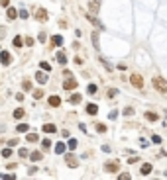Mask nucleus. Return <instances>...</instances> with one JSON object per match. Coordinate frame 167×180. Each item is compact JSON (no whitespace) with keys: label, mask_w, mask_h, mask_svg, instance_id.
I'll use <instances>...</instances> for the list:
<instances>
[{"label":"nucleus","mask_w":167,"mask_h":180,"mask_svg":"<svg viewBox=\"0 0 167 180\" xmlns=\"http://www.w3.org/2000/svg\"><path fill=\"white\" fill-rule=\"evenodd\" d=\"M153 88H155V90H159L161 94L167 90V84H165V80H163L161 76H155V78H153Z\"/></svg>","instance_id":"obj_1"},{"label":"nucleus","mask_w":167,"mask_h":180,"mask_svg":"<svg viewBox=\"0 0 167 180\" xmlns=\"http://www.w3.org/2000/svg\"><path fill=\"white\" fill-rule=\"evenodd\" d=\"M77 86H79V80L73 78V76H69V78L63 82V90H73V88H77Z\"/></svg>","instance_id":"obj_2"},{"label":"nucleus","mask_w":167,"mask_h":180,"mask_svg":"<svg viewBox=\"0 0 167 180\" xmlns=\"http://www.w3.org/2000/svg\"><path fill=\"white\" fill-rule=\"evenodd\" d=\"M65 162H67V166H71V168H77V166H79V159H77L75 155H71V153L65 157Z\"/></svg>","instance_id":"obj_3"},{"label":"nucleus","mask_w":167,"mask_h":180,"mask_svg":"<svg viewBox=\"0 0 167 180\" xmlns=\"http://www.w3.org/2000/svg\"><path fill=\"white\" fill-rule=\"evenodd\" d=\"M130 82H132L136 88H143V78L140 75H132V76H130Z\"/></svg>","instance_id":"obj_4"},{"label":"nucleus","mask_w":167,"mask_h":180,"mask_svg":"<svg viewBox=\"0 0 167 180\" xmlns=\"http://www.w3.org/2000/svg\"><path fill=\"white\" fill-rule=\"evenodd\" d=\"M118 168H120L118 162H106V165H104V170L106 172H118Z\"/></svg>","instance_id":"obj_5"},{"label":"nucleus","mask_w":167,"mask_h":180,"mask_svg":"<svg viewBox=\"0 0 167 180\" xmlns=\"http://www.w3.org/2000/svg\"><path fill=\"white\" fill-rule=\"evenodd\" d=\"M98 8H100V0H91V2H89V10H91L92 14H96Z\"/></svg>","instance_id":"obj_6"},{"label":"nucleus","mask_w":167,"mask_h":180,"mask_svg":"<svg viewBox=\"0 0 167 180\" xmlns=\"http://www.w3.org/2000/svg\"><path fill=\"white\" fill-rule=\"evenodd\" d=\"M35 20H38V22H45V20H47V12H45L43 8H39L38 14H35Z\"/></svg>","instance_id":"obj_7"},{"label":"nucleus","mask_w":167,"mask_h":180,"mask_svg":"<svg viewBox=\"0 0 167 180\" xmlns=\"http://www.w3.org/2000/svg\"><path fill=\"white\" fill-rule=\"evenodd\" d=\"M35 80L39 82V84H45V82H47V75H45V72H35Z\"/></svg>","instance_id":"obj_8"},{"label":"nucleus","mask_w":167,"mask_h":180,"mask_svg":"<svg viewBox=\"0 0 167 180\" xmlns=\"http://www.w3.org/2000/svg\"><path fill=\"white\" fill-rule=\"evenodd\" d=\"M0 59H2V65H4V67L10 65V53L8 51H2V53H0Z\"/></svg>","instance_id":"obj_9"},{"label":"nucleus","mask_w":167,"mask_h":180,"mask_svg":"<svg viewBox=\"0 0 167 180\" xmlns=\"http://www.w3.org/2000/svg\"><path fill=\"white\" fill-rule=\"evenodd\" d=\"M67 147H69V145H65V143H63V141H59L57 145H55V153H57V155H63Z\"/></svg>","instance_id":"obj_10"},{"label":"nucleus","mask_w":167,"mask_h":180,"mask_svg":"<svg viewBox=\"0 0 167 180\" xmlns=\"http://www.w3.org/2000/svg\"><path fill=\"white\" fill-rule=\"evenodd\" d=\"M49 106H53V108L61 106V98H59V96H51V98H49Z\"/></svg>","instance_id":"obj_11"},{"label":"nucleus","mask_w":167,"mask_h":180,"mask_svg":"<svg viewBox=\"0 0 167 180\" xmlns=\"http://www.w3.org/2000/svg\"><path fill=\"white\" fill-rule=\"evenodd\" d=\"M41 129H43L45 133H55V131H57V127H55L53 123H45V125H43Z\"/></svg>","instance_id":"obj_12"},{"label":"nucleus","mask_w":167,"mask_h":180,"mask_svg":"<svg viewBox=\"0 0 167 180\" xmlns=\"http://www.w3.org/2000/svg\"><path fill=\"white\" fill-rule=\"evenodd\" d=\"M140 172H142L143 176H148L149 172H151V165H149V162H143V165H142V170H140Z\"/></svg>","instance_id":"obj_13"},{"label":"nucleus","mask_w":167,"mask_h":180,"mask_svg":"<svg viewBox=\"0 0 167 180\" xmlns=\"http://www.w3.org/2000/svg\"><path fill=\"white\" fill-rule=\"evenodd\" d=\"M51 43L55 45V47H61V45H63V37H61V35H53V37H51Z\"/></svg>","instance_id":"obj_14"},{"label":"nucleus","mask_w":167,"mask_h":180,"mask_svg":"<svg viewBox=\"0 0 167 180\" xmlns=\"http://www.w3.org/2000/svg\"><path fill=\"white\" fill-rule=\"evenodd\" d=\"M86 114H91V116H96V114H98V108H96V104H89V106H86Z\"/></svg>","instance_id":"obj_15"},{"label":"nucleus","mask_w":167,"mask_h":180,"mask_svg":"<svg viewBox=\"0 0 167 180\" xmlns=\"http://www.w3.org/2000/svg\"><path fill=\"white\" fill-rule=\"evenodd\" d=\"M6 16H8V20H16V16H20V12H16V8H8Z\"/></svg>","instance_id":"obj_16"},{"label":"nucleus","mask_w":167,"mask_h":180,"mask_svg":"<svg viewBox=\"0 0 167 180\" xmlns=\"http://www.w3.org/2000/svg\"><path fill=\"white\" fill-rule=\"evenodd\" d=\"M16 131H20V133H28V131H30V125H28V123H20L18 127H16Z\"/></svg>","instance_id":"obj_17"},{"label":"nucleus","mask_w":167,"mask_h":180,"mask_svg":"<svg viewBox=\"0 0 167 180\" xmlns=\"http://www.w3.org/2000/svg\"><path fill=\"white\" fill-rule=\"evenodd\" d=\"M57 61L61 63V65H67V55H65L63 51H59V53H57Z\"/></svg>","instance_id":"obj_18"},{"label":"nucleus","mask_w":167,"mask_h":180,"mask_svg":"<svg viewBox=\"0 0 167 180\" xmlns=\"http://www.w3.org/2000/svg\"><path fill=\"white\" fill-rule=\"evenodd\" d=\"M41 147H43V151H49V149H51V139H43Z\"/></svg>","instance_id":"obj_19"},{"label":"nucleus","mask_w":167,"mask_h":180,"mask_svg":"<svg viewBox=\"0 0 167 180\" xmlns=\"http://www.w3.org/2000/svg\"><path fill=\"white\" fill-rule=\"evenodd\" d=\"M22 118H24V110H22V108L14 110V119H22Z\"/></svg>","instance_id":"obj_20"},{"label":"nucleus","mask_w":167,"mask_h":180,"mask_svg":"<svg viewBox=\"0 0 167 180\" xmlns=\"http://www.w3.org/2000/svg\"><path fill=\"white\" fill-rule=\"evenodd\" d=\"M146 119H148V121H157V114H153V112H148V114H146Z\"/></svg>","instance_id":"obj_21"},{"label":"nucleus","mask_w":167,"mask_h":180,"mask_svg":"<svg viewBox=\"0 0 167 180\" xmlns=\"http://www.w3.org/2000/svg\"><path fill=\"white\" fill-rule=\"evenodd\" d=\"M96 90H98V88H96V84H89V86H86V92H89L91 96L96 94Z\"/></svg>","instance_id":"obj_22"},{"label":"nucleus","mask_w":167,"mask_h":180,"mask_svg":"<svg viewBox=\"0 0 167 180\" xmlns=\"http://www.w3.org/2000/svg\"><path fill=\"white\" fill-rule=\"evenodd\" d=\"M33 162H38V161H41V153L39 151H35V153H32V157H30Z\"/></svg>","instance_id":"obj_23"},{"label":"nucleus","mask_w":167,"mask_h":180,"mask_svg":"<svg viewBox=\"0 0 167 180\" xmlns=\"http://www.w3.org/2000/svg\"><path fill=\"white\" fill-rule=\"evenodd\" d=\"M81 100H83L81 94H73L71 96V104H81Z\"/></svg>","instance_id":"obj_24"},{"label":"nucleus","mask_w":167,"mask_h":180,"mask_svg":"<svg viewBox=\"0 0 167 180\" xmlns=\"http://www.w3.org/2000/svg\"><path fill=\"white\" fill-rule=\"evenodd\" d=\"M91 39H92V43H95V47L98 49V31H92V35H91Z\"/></svg>","instance_id":"obj_25"},{"label":"nucleus","mask_w":167,"mask_h":180,"mask_svg":"<svg viewBox=\"0 0 167 180\" xmlns=\"http://www.w3.org/2000/svg\"><path fill=\"white\" fill-rule=\"evenodd\" d=\"M26 141H30V143H35V141H38V135H35V133H28Z\"/></svg>","instance_id":"obj_26"},{"label":"nucleus","mask_w":167,"mask_h":180,"mask_svg":"<svg viewBox=\"0 0 167 180\" xmlns=\"http://www.w3.org/2000/svg\"><path fill=\"white\" fill-rule=\"evenodd\" d=\"M22 88H24V90H32V80H28V78H26V80L22 82Z\"/></svg>","instance_id":"obj_27"},{"label":"nucleus","mask_w":167,"mask_h":180,"mask_svg":"<svg viewBox=\"0 0 167 180\" xmlns=\"http://www.w3.org/2000/svg\"><path fill=\"white\" fill-rule=\"evenodd\" d=\"M22 37H14V41H12V45H14V47H22Z\"/></svg>","instance_id":"obj_28"},{"label":"nucleus","mask_w":167,"mask_h":180,"mask_svg":"<svg viewBox=\"0 0 167 180\" xmlns=\"http://www.w3.org/2000/svg\"><path fill=\"white\" fill-rule=\"evenodd\" d=\"M96 131H98V133H104L106 131V125H104V123H96Z\"/></svg>","instance_id":"obj_29"},{"label":"nucleus","mask_w":167,"mask_h":180,"mask_svg":"<svg viewBox=\"0 0 167 180\" xmlns=\"http://www.w3.org/2000/svg\"><path fill=\"white\" fill-rule=\"evenodd\" d=\"M67 145H69V149H77V139H69V143H67Z\"/></svg>","instance_id":"obj_30"},{"label":"nucleus","mask_w":167,"mask_h":180,"mask_svg":"<svg viewBox=\"0 0 167 180\" xmlns=\"http://www.w3.org/2000/svg\"><path fill=\"white\" fill-rule=\"evenodd\" d=\"M10 149H12V147H6L4 151H2V157H4V159H8V157L12 155V151H10Z\"/></svg>","instance_id":"obj_31"},{"label":"nucleus","mask_w":167,"mask_h":180,"mask_svg":"<svg viewBox=\"0 0 167 180\" xmlns=\"http://www.w3.org/2000/svg\"><path fill=\"white\" fill-rule=\"evenodd\" d=\"M116 94H118V90L116 88H108V98H114Z\"/></svg>","instance_id":"obj_32"},{"label":"nucleus","mask_w":167,"mask_h":180,"mask_svg":"<svg viewBox=\"0 0 167 180\" xmlns=\"http://www.w3.org/2000/svg\"><path fill=\"white\" fill-rule=\"evenodd\" d=\"M41 69H43V71H47V72H49V71H51V65L43 61V63H41Z\"/></svg>","instance_id":"obj_33"},{"label":"nucleus","mask_w":167,"mask_h":180,"mask_svg":"<svg viewBox=\"0 0 167 180\" xmlns=\"http://www.w3.org/2000/svg\"><path fill=\"white\" fill-rule=\"evenodd\" d=\"M33 43H35V39H33V37H28V39H26V45H28V47H33Z\"/></svg>","instance_id":"obj_34"},{"label":"nucleus","mask_w":167,"mask_h":180,"mask_svg":"<svg viewBox=\"0 0 167 180\" xmlns=\"http://www.w3.org/2000/svg\"><path fill=\"white\" fill-rule=\"evenodd\" d=\"M151 143L159 145V143H161V137H159V135H153V137H151Z\"/></svg>","instance_id":"obj_35"},{"label":"nucleus","mask_w":167,"mask_h":180,"mask_svg":"<svg viewBox=\"0 0 167 180\" xmlns=\"http://www.w3.org/2000/svg\"><path fill=\"white\" fill-rule=\"evenodd\" d=\"M20 18H22V20H28L30 16H28V12H26V10H20Z\"/></svg>","instance_id":"obj_36"},{"label":"nucleus","mask_w":167,"mask_h":180,"mask_svg":"<svg viewBox=\"0 0 167 180\" xmlns=\"http://www.w3.org/2000/svg\"><path fill=\"white\" fill-rule=\"evenodd\" d=\"M41 96H43V90H35V92H33V98H41Z\"/></svg>","instance_id":"obj_37"},{"label":"nucleus","mask_w":167,"mask_h":180,"mask_svg":"<svg viewBox=\"0 0 167 180\" xmlns=\"http://www.w3.org/2000/svg\"><path fill=\"white\" fill-rule=\"evenodd\" d=\"M6 143H8V147H16V143H18V139H8Z\"/></svg>","instance_id":"obj_38"},{"label":"nucleus","mask_w":167,"mask_h":180,"mask_svg":"<svg viewBox=\"0 0 167 180\" xmlns=\"http://www.w3.org/2000/svg\"><path fill=\"white\" fill-rule=\"evenodd\" d=\"M122 114H124V116H132L134 110H132V108H126V110H122Z\"/></svg>","instance_id":"obj_39"},{"label":"nucleus","mask_w":167,"mask_h":180,"mask_svg":"<svg viewBox=\"0 0 167 180\" xmlns=\"http://www.w3.org/2000/svg\"><path fill=\"white\" fill-rule=\"evenodd\" d=\"M16 166H18V165H16V162H8V165H6V168H8V170H14Z\"/></svg>","instance_id":"obj_40"},{"label":"nucleus","mask_w":167,"mask_h":180,"mask_svg":"<svg viewBox=\"0 0 167 180\" xmlns=\"http://www.w3.org/2000/svg\"><path fill=\"white\" fill-rule=\"evenodd\" d=\"M118 180H130V174H128V172H126V174H120Z\"/></svg>","instance_id":"obj_41"},{"label":"nucleus","mask_w":167,"mask_h":180,"mask_svg":"<svg viewBox=\"0 0 167 180\" xmlns=\"http://www.w3.org/2000/svg\"><path fill=\"white\" fill-rule=\"evenodd\" d=\"M39 41H45V39H47V35H45V31H41V33H39Z\"/></svg>","instance_id":"obj_42"},{"label":"nucleus","mask_w":167,"mask_h":180,"mask_svg":"<svg viewBox=\"0 0 167 180\" xmlns=\"http://www.w3.org/2000/svg\"><path fill=\"white\" fill-rule=\"evenodd\" d=\"M18 153H20V157H28V151H26V149H20Z\"/></svg>","instance_id":"obj_43"},{"label":"nucleus","mask_w":167,"mask_h":180,"mask_svg":"<svg viewBox=\"0 0 167 180\" xmlns=\"http://www.w3.org/2000/svg\"><path fill=\"white\" fill-rule=\"evenodd\" d=\"M116 116H118L116 112H110V114H108V118H110V119H116Z\"/></svg>","instance_id":"obj_44"},{"label":"nucleus","mask_w":167,"mask_h":180,"mask_svg":"<svg viewBox=\"0 0 167 180\" xmlns=\"http://www.w3.org/2000/svg\"><path fill=\"white\" fill-rule=\"evenodd\" d=\"M0 4H2V6H4V8H6V6L10 4V0H0Z\"/></svg>","instance_id":"obj_45"}]
</instances>
